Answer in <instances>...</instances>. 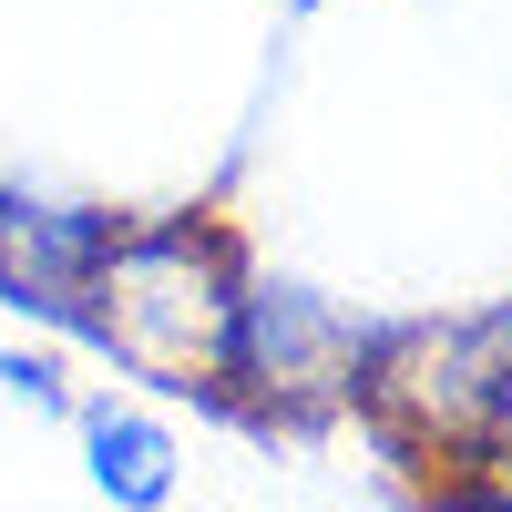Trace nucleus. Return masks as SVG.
<instances>
[{
	"instance_id": "f257e3e1",
	"label": "nucleus",
	"mask_w": 512,
	"mask_h": 512,
	"mask_svg": "<svg viewBox=\"0 0 512 512\" xmlns=\"http://www.w3.org/2000/svg\"><path fill=\"white\" fill-rule=\"evenodd\" d=\"M349 410L420 472V512H512V308L369 328Z\"/></svg>"
},
{
	"instance_id": "f03ea898",
	"label": "nucleus",
	"mask_w": 512,
	"mask_h": 512,
	"mask_svg": "<svg viewBox=\"0 0 512 512\" xmlns=\"http://www.w3.org/2000/svg\"><path fill=\"white\" fill-rule=\"evenodd\" d=\"M236 297H246V246L216 216H154V226H113V246L82 277L62 338H82L93 359H113L144 390L226 420Z\"/></svg>"
},
{
	"instance_id": "7ed1b4c3",
	"label": "nucleus",
	"mask_w": 512,
	"mask_h": 512,
	"mask_svg": "<svg viewBox=\"0 0 512 512\" xmlns=\"http://www.w3.org/2000/svg\"><path fill=\"white\" fill-rule=\"evenodd\" d=\"M359 359H369V318L328 308L297 277H246L236 349H226V420L256 441L318 431V420H338L359 400Z\"/></svg>"
},
{
	"instance_id": "20e7f679",
	"label": "nucleus",
	"mask_w": 512,
	"mask_h": 512,
	"mask_svg": "<svg viewBox=\"0 0 512 512\" xmlns=\"http://www.w3.org/2000/svg\"><path fill=\"white\" fill-rule=\"evenodd\" d=\"M113 226H123V216H103V205H62V195L0 185V308L62 328L72 297H82V277L103 267Z\"/></svg>"
},
{
	"instance_id": "39448f33",
	"label": "nucleus",
	"mask_w": 512,
	"mask_h": 512,
	"mask_svg": "<svg viewBox=\"0 0 512 512\" xmlns=\"http://www.w3.org/2000/svg\"><path fill=\"white\" fill-rule=\"evenodd\" d=\"M72 431H82V472L113 512H164L185 482V451H175V420H154L144 400H72Z\"/></svg>"
},
{
	"instance_id": "423d86ee",
	"label": "nucleus",
	"mask_w": 512,
	"mask_h": 512,
	"mask_svg": "<svg viewBox=\"0 0 512 512\" xmlns=\"http://www.w3.org/2000/svg\"><path fill=\"white\" fill-rule=\"evenodd\" d=\"M0 390H11L21 410H41V420H62V410H72V379H62L52 349H0Z\"/></svg>"
}]
</instances>
